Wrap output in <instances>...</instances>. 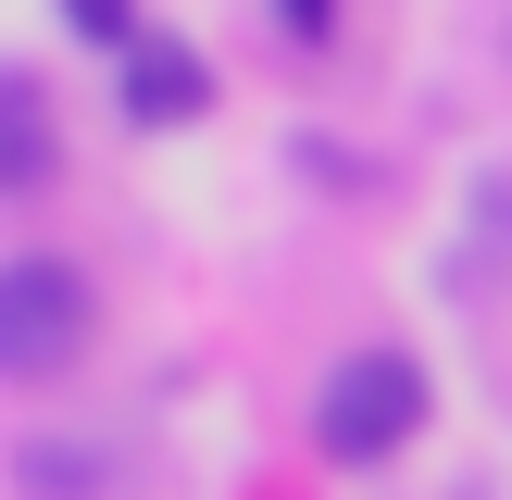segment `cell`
Listing matches in <instances>:
<instances>
[{"mask_svg":"<svg viewBox=\"0 0 512 500\" xmlns=\"http://www.w3.org/2000/svg\"><path fill=\"white\" fill-rule=\"evenodd\" d=\"M425 413H438V388H425L413 350H350V363L325 375V400H313V450L338 475H375L388 450L425 438Z\"/></svg>","mask_w":512,"mask_h":500,"instance_id":"cell-1","label":"cell"},{"mask_svg":"<svg viewBox=\"0 0 512 500\" xmlns=\"http://www.w3.org/2000/svg\"><path fill=\"white\" fill-rule=\"evenodd\" d=\"M88 325H100V300H88V275H75L63 250H25V263L0 275V375H13V388H50V375L88 350Z\"/></svg>","mask_w":512,"mask_h":500,"instance_id":"cell-2","label":"cell"},{"mask_svg":"<svg viewBox=\"0 0 512 500\" xmlns=\"http://www.w3.org/2000/svg\"><path fill=\"white\" fill-rule=\"evenodd\" d=\"M213 113V63L175 38H138L125 50V125H200Z\"/></svg>","mask_w":512,"mask_h":500,"instance_id":"cell-3","label":"cell"},{"mask_svg":"<svg viewBox=\"0 0 512 500\" xmlns=\"http://www.w3.org/2000/svg\"><path fill=\"white\" fill-rule=\"evenodd\" d=\"M0 188H50V100H38V75L0 88Z\"/></svg>","mask_w":512,"mask_h":500,"instance_id":"cell-4","label":"cell"},{"mask_svg":"<svg viewBox=\"0 0 512 500\" xmlns=\"http://www.w3.org/2000/svg\"><path fill=\"white\" fill-rule=\"evenodd\" d=\"M63 25H75L88 50H113V63H125V50L150 38V25H138V0H63Z\"/></svg>","mask_w":512,"mask_h":500,"instance_id":"cell-5","label":"cell"},{"mask_svg":"<svg viewBox=\"0 0 512 500\" xmlns=\"http://www.w3.org/2000/svg\"><path fill=\"white\" fill-rule=\"evenodd\" d=\"M275 25H288L300 50H325V25H338V0H275Z\"/></svg>","mask_w":512,"mask_h":500,"instance_id":"cell-6","label":"cell"}]
</instances>
